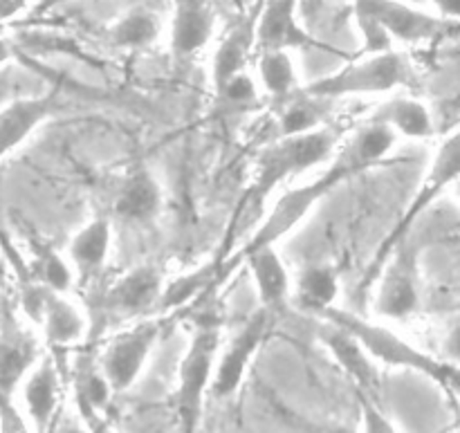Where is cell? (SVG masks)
<instances>
[{
  "instance_id": "obj_40",
  "label": "cell",
  "mask_w": 460,
  "mask_h": 433,
  "mask_svg": "<svg viewBox=\"0 0 460 433\" xmlns=\"http://www.w3.org/2000/svg\"><path fill=\"white\" fill-rule=\"evenodd\" d=\"M58 3H61V0H43V3L39 4V12H43V9L54 7V4H58Z\"/></svg>"
},
{
  "instance_id": "obj_10",
  "label": "cell",
  "mask_w": 460,
  "mask_h": 433,
  "mask_svg": "<svg viewBox=\"0 0 460 433\" xmlns=\"http://www.w3.org/2000/svg\"><path fill=\"white\" fill-rule=\"evenodd\" d=\"M389 268L382 274L380 290H377L376 310L382 317L402 319L416 313L420 304V287H418V247L411 241H402L386 261Z\"/></svg>"
},
{
  "instance_id": "obj_4",
  "label": "cell",
  "mask_w": 460,
  "mask_h": 433,
  "mask_svg": "<svg viewBox=\"0 0 460 433\" xmlns=\"http://www.w3.org/2000/svg\"><path fill=\"white\" fill-rule=\"evenodd\" d=\"M218 322L211 314H205L198 322L191 344L180 362L178 393H175L180 433H198L200 429L205 400L209 393L211 377H214L216 359H218Z\"/></svg>"
},
{
  "instance_id": "obj_33",
  "label": "cell",
  "mask_w": 460,
  "mask_h": 433,
  "mask_svg": "<svg viewBox=\"0 0 460 433\" xmlns=\"http://www.w3.org/2000/svg\"><path fill=\"white\" fill-rule=\"evenodd\" d=\"M358 16V13H355ZM359 30L364 34V49L371 54H382V52H391V36L382 30L377 22H373L371 18L367 16H358Z\"/></svg>"
},
{
  "instance_id": "obj_9",
  "label": "cell",
  "mask_w": 460,
  "mask_h": 433,
  "mask_svg": "<svg viewBox=\"0 0 460 433\" xmlns=\"http://www.w3.org/2000/svg\"><path fill=\"white\" fill-rule=\"evenodd\" d=\"M355 13L371 18L391 39L407 40V43L438 39L445 31L456 30V21L429 16L398 0H355Z\"/></svg>"
},
{
  "instance_id": "obj_29",
  "label": "cell",
  "mask_w": 460,
  "mask_h": 433,
  "mask_svg": "<svg viewBox=\"0 0 460 433\" xmlns=\"http://www.w3.org/2000/svg\"><path fill=\"white\" fill-rule=\"evenodd\" d=\"M259 72L261 79H263V85L274 97H288L292 93V88H295V66H292V58L283 49L263 52L259 63Z\"/></svg>"
},
{
  "instance_id": "obj_25",
  "label": "cell",
  "mask_w": 460,
  "mask_h": 433,
  "mask_svg": "<svg viewBox=\"0 0 460 433\" xmlns=\"http://www.w3.org/2000/svg\"><path fill=\"white\" fill-rule=\"evenodd\" d=\"M254 48V25L252 22H241L227 34V39L220 43L218 52L214 57V85L216 93L223 90L232 76L243 72L250 49Z\"/></svg>"
},
{
  "instance_id": "obj_14",
  "label": "cell",
  "mask_w": 460,
  "mask_h": 433,
  "mask_svg": "<svg viewBox=\"0 0 460 433\" xmlns=\"http://www.w3.org/2000/svg\"><path fill=\"white\" fill-rule=\"evenodd\" d=\"M58 108V88L40 97H27L9 102L0 108V160L21 146L48 117Z\"/></svg>"
},
{
  "instance_id": "obj_24",
  "label": "cell",
  "mask_w": 460,
  "mask_h": 433,
  "mask_svg": "<svg viewBox=\"0 0 460 433\" xmlns=\"http://www.w3.org/2000/svg\"><path fill=\"white\" fill-rule=\"evenodd\" d=\"M340 295V283H337L335 270L326 265H313L301 272L296 281V305L310 314H322L323 310L335 305Z\"/></svg>"
},
{
  "instance_id": "obj_42",
  "label": "cell",
  "mask_w": 460,
  "mask_h": 433,
  "mask_svg": "<svg viewBox=\"0 0 460 433\" xmlns=\"http://www.w3.org/2000/svg\"><path fill=\"white\" fill-rule=\"evenodd\" d=\"M4 274V256H3V252H0V277H3Z\"/></svg>"
},
{
  "instance_id": "obj_15",
  "label": "cell",
  "mask_w": 460,
  "mask_h": 433,
  "mask_svg": "<svg viewBox=\"0 0 460 433\" xmlns=\"http://www.w3.org/2000/svg\"><path fill=\"white\" fill-rule=\"evenodd\" d=\"M162 277L151 265L130 270L128 274L112 283L103 295L102 305L112 314L121 317H133V314L146 313L148 308H155L162 292Z\"/></svg>"
},
{
  "instance_id": "obj_20",
  "label": "cell",
  "mask_w": 460,
  "mask_h": 433,
  "mask_svg": "<svg viewBox=\"0 0 460 433\" xmlns=\"http://www.w3.org/2000/svg\"><path fill=\"white\" fill-rule=\"evenodd\" d=\"M220 265H223V256H216V259L207 261V263H202L193 272L180 274L173 281L164 283L160 292V299H157V310L160 313H169V310L182 308L189 301L200 299L202 295L214 292L220 286Z\"/></svg>"
},
{
  "instance_id": "obj_35",
  "label": "cell",
  "mask_w": 460,
  "mask_h": 433,
  "mask_svg": "<svg viewBox=\"0 0 460 433\" xmlns=\"http://www.w3.org/2000/svg\"><path fill=\"white\" fill-rule=\"evenodd\" d=\"M49 433H93L88 429V427L84 425V422L76 418V420H72V418H66V420H58L54 422V427L49 429Z\"/></svg>"
},
{
  "instance_id": "obj_8",
  "label": "cell",
  "mask_w": 460,
  "mask_h": 433,
  "mask_svg": "<svg viewBox=\"0 0 460 433\" xmlns=\"http://www.w3.org/2000/svg\"><path fill=\"white\" fill-rule=\"evenodd\" d=\"M272 310L261 308L247 319L241 326V331L232 337L227 349L223 350L218 359H216L214 377H211L209 393L218 400H227L236 395L241 389L243 377H245L247 367H250L252 358L259 350L268 337L270 326H272Z\"/></svg>"
},
{
  "instance_id": "obj_41",
  "label": "cell",
  "mask_w": 460,
  "mask_h": 433,
  "mask_svg": "<svg viewBox=\"0 0 460 433\" xmlns=\"http://www.w3.org/2000/svg\"><path fill=\"white\" fill-rule=\"evenodd\" d=\"M93 433H112V429H111V427H108V422H102V425H99Z\"/></svg>"
},
{
  "instance_id": "obj_22",
  "label": "cell",
  "mask_w": 460,
  "mask_h": 433,
  "mask_svg": "<svg viewBox=\"0 0 460 433\" xmlns=\"http://www.w3.org/2000/svg\"><path fill=\"white\" fill-rule=\"evenodd\" d=\"M162 205V191L157 180L148 171L139 169L130 175L121 187L115 200V211L119 218L133 223H148L157 216Z\"/></svg>"
},
{
  "instance_id": "obj_5",
  "label": "cell",
  "mask_w": 460,
  "mask_h": 433,
  "mask_svg": "<svg viewBox=\"0 0 460 433\" xmlns=\"http://www.w3.org/2000/svg\"><path fill=\"white\" fill-rule=\"evenodd\" d=\"M416 75L404 54L382 52L350 63L335 75L322 76L304 88L305 97L337 99L346 94H376L389 93L398 85H413Z\"/></svg>"
},
{
  "instance_id": "obj_31",
  "label": "cell",
  "mask_w": 460,
  "mask_h": 433,
  "mask_svg": "<svg viewBox=\"0 0 460 433\" xmlns=\"http://www.w3.org/2000/svg\"><path fill=\"white\" fill-rule=\"evenodd\" d=\"M359 409H362V433H400L391 418L377 407V400L359 393Z\"/></svg>"
},
{
  "instance_id": "obj_34",
  "label": "cell",
  "mask_w": 460,
  "mask_h": 433,
  "mask_svg": "<svg viewBox=\"0 0 460 433\" xmlns=\"http://www.w3.org/2000/svg\"><path fill=\"white\" fill-rule=\"evenodd\" d=\"M0 433H31L27 418L12 398H0Z\"/></svg>"
},
{
  "instance_id": "obj_2",
  "label": "cell",
  "mask_w": 460,
  "mask_h": 433,
  "mask_svg": "<svg viewBox=\"0 0 460 433\" xmlns=\"http://www.w3.org/2000/svg\"><path fill=\"white\" fill-rule=\"evenodd\" d=\"M317 319L335 323L341 331L349 332L353 340H358V344L367 350V355L376 364L382 362L386 364V367L416 371L420 373V376H427L429 380H434L436 384H440L443 389L452 391V393L454 389H456L458 368L454 367V364H447L443 362V359H436L431 358V355L422 353L420 349H416L413 344L404 341L402 337H398L394 331H389V328L377 326V323L367 322V319L335 308V305L323 310L322 314H317Z\"/></svg>"
},
{
  "instance_id": "obj_39",
  "label": "cell",
  "mask_w": 460,
  "mask_h": 433,
  "mask_svg": "<svg viewBox=\"0 0 460 433\" xmlns=\"http://www.w3.org/2000/svg\"><path fill=\"white\" fill-rule=\"evenodd\" d=\"M9 58H12V45H9L7 40H4L3 36H0V66H4V63H7Z\"/></svg>"
},
{
  "instance_id": "obj_43",
  "label": "cell",
  "mask_w": 460,
  "mask_h": 433,
  "mask_svg": "<svg viewBox=\"0 0 460 433\" xmlns=\"http://www.w3.org/2000/svg\"><path fill=\"white\" fill-rule=\"evenodd\" d=\"M0 30H3V25H0Z\"/></svg>"
},
{
  "instance_id": "obj_32",
  "label": "cell",
  "mask_w": 460,
  "mask_h": 433,
  "mask_svg": "<svg viewBox=\"0 0 460 433\" xmlns=\"http://www.w3.org/2000/svg\"><path fill=\"white\" fill-rule=\"evenodd\" d=\"M218 97L229 103H247L256 97V85L245 72H238L236 76H232V79L223 85Z\"/></svg>"
},
{
  "instance_id": "obj_12",
  "label": "cell",
  "mask_w": 460,
  "mask_h": 433,
  "mask_svg": "<svg viewBox=\"0 0 460 433\" xmlns=\"http://www.w3.org/2000/svg\"><path fill=\"white\" fill-rule=\"evenodd\" d=\"M39 362V344L12 317L0 322V398H12Z\"/></svg>"
},
{
  "instance_id": "obj_1",
  "label": "cell",
  "mask_w": 460,
  "mask_h": 433,
  "mask_svg": "<svg viewBox=\"0 0 460 433\" xmlns=\"http://www.w3.org/2000/svg\"><path fill=\"white\" fill-rule=\"evenodd\" d=\"M394 144L395 133L391 128L376 124H367L364 128H359L358 133H355V137L337 153L335 162L328 166V171H323V173L319 175L317 180H313V182L292 189L286 196L279 198L274 209L270 211L265 223L256 229L254 236L247 241V245L243 247L238 254H232L229 259L223 261L218 283H223L225 278L241 265V259L247 252L261 250V247H274V243H277L279 238L288 236V234L310 214V209H313L317 202H322L332 189H337L340 184H344L346 180L355 178V175L364 173V171L380 164V162L385 160L386 153L394 148Z\"/></svg>"
},
{
  "instance_id": "obj_26",
  "label": "cell",
  "mask_w": 460,
  "mask_h": 433,
  "mask_svg": "<svg viewBox=\"0 0 460 433\" xmlns=\"http://www.w3.org/2000/svg\"><path fill=\"white\" fill-rule=\"evenodd\" d=\"M111 223L106 218H97L90 225H85L70 243L72 263L85 274L102 268L108 256V250H111Z\"/></svg>"
},
{
  "instance_id": "obj_7",
  "label": "cell",
  "mask_w": 460,
  "mask_h": 433,
  "mask_svg": "<svg viewBox=\"0 0 460 433\" xmlns=\"http://www.w3.org/2000/svg\"><path fill=\"white\" fill-rule=\"evenodd\" d=\"M160 335L162 319H146L108 341L106 350L99 359V368L111 384L112 393H121L137 382Z\"/></svg>"
},
{
  "instance_id": "obj_3",
  "label": "cell",
  "mask_w": 460,
  "mask_h": 433,
  "mask_svg": "<svg viewBox=\"0 0 460 433\" xmlns=\"http://www.w3.org/2000/svg\"><path fill=\"white\" fill-rule=\"evenodd\" d=\"M337 139V128H317L304 135L281 137L263 148L256 162L254 182L245 193V207L259 205L281 182L326 162L335 151Z\"/></svg>"
},
{
  "instance_id": "obj_27",
  "label": "cell",
  "mask_w": 460,
  "mask_h": 433,
  "mask_svg": "<svg viewBox=\"0 0 460 433\" xmlns=\"http://www.w3.org/2000/svg\"><path fill=\"white\" fill-rule=\"evenodd\" d=\"M27 272H30L31 281L40 283L58 295H63L72 283V272L66 261L45 243H34V259H31V265H27Z\"/></svg>"
},
{
  "instance_id": "obj_18",
  "label": "cell",
  "mask_w": 460,
  "mask_h": 433,
  "mask_svg": "<svg viewBox=\"0 0 460 433\" xmlns=\"http://www.w3.org/2000/svg\"><path fill=\"white\" fill-rule=\"evenodd\" d=\"M243 261H247V265H250V272L254 277L263 308L274 313L286 301L288 292H290V277H288V270L283 265L281 256L277 254L274 247H261V250L247 252L241 259V263Z\"/></svg>"
},
{
  "instance_id": "obj_30",
  "label": "cell",
  "mask_w": 460,
  "mask_h": 433,
  "mask_svg": "<svg viewBox=\"0 0 460 433\" xmlns=\"http://www.w3.org/2000/svg\"><path fill=\"white\" fill-rule=\"evenodd\" d=\"M310 102H296L283 112L281 117V137H292V135H304L310 130H317L322 110H319L317 99L308 97Z\"/></svg>"
},
{
  "instance_id": "obj_36",
  "label": "cell",
  "mask_w": 460,
  "mask_h": 433,
  "mask_svg": "<svg viewBox=\"0 0 460 433\" xmlns=\"http://www.w3.org/2000/svg\"><path fill=\"white\" fill-rule=\"evenodd\" d=\"M30 0H0V25H4V21L16 16L18 12L27 7Z\"/></svg>"
},
{
  "instance_id": "obj_37",
  "label": "cell",
  "mask_w": 460,
  "mask_h": 433,
  "mask_svg": "<svg viewBox=\"0 0 460 433\" xmlns=\"http://www.w3.org/2000/svg\"><path fill=\"white\" fill-rule=\"evenodd\" d=\"M434 3L438 4V9L449 18V21H456L460 12V0H434Z\"/></svg>"
},
{
  "instance_id": "obj_6",
  "label": "cell",
  "mask_w": 460,
  "mask_h": 433,
  "mask_svg": "<svg viewBox=\"0 0 460 433\" xmlns=\"http://www.w3.org/2000/svg\"><path fill=\"white\" fill-rule=\"evenodd\" d=\"M458 169H460V137L458 133H452L447 139H445L443 146L438 148V153H436L434 164H431L429 169V175H427V180L422 182V187L418 189L411 205L407 207V211H404L402 218L398 220V225L391 229L389 236L382 241L380 250H377L376 259H373V265L368 268L367 277H364L362 287L371 286V281L382 272V268H385V263L389 261V256L394 254L395 247H398L402 241H407L413 225H416L418 220H420V216L429 209L431 202H434L436 198H438L440 193H443L445 189L456 180Z\"/></svg>"
},
{
  "instance_id": "obj_17",
  "label": "cell",
  "mask_w": 460,
  "mask_h": 433,
  "mask_svg": "<svg viewBox=\"0 0 460 433\" xmlns=\"http://www.w3.org/2000/svg\"><path fill=\"white\" fill-rule=\"evenodd\" d=\"M296 0H268L259 22L254 25V45L263 52L301 48L310 43V36L299 27L295 16Z\"/></svg>"
},
{
  "instance_id": "obj_21",
  "label": "cell",
  "mask_w": 460,
  "mask_h": 433,
  "mask_svg": "<svg viewBox=\"0 0 460 433\" xmlns=\"http://www.w3.org/2000/svg\"><path fill=\"white\" fill-rule=\"evenodd\" d=\"M40 326H43L45 340L52 349H63L84 337L85 322L79 310L70 304L63 295L45 287L43 310H40Z\"/></svg>"
},
{
  "instance_id": "obj_13",
  "label": "cell",
  "mask_w": 460,
  "mask_h": 433,
  "mask_svg": "<svg viewBox=\"0 0 460 433\" xmlns=\"http://www.w3.org/2000/svg\"><path fill=\"white\" fill-rule=\"evenodd\" d=\"M22 404L34 433H49L57 422L58 400H61V368L52 358L36 362L30 376L21 384Z\"/></svg>"
},
{
  "instance_id": "obj_16",
  "label": "cell",
  "mask_w": 460,
  "mask_h": 433,
  "mask_svg": "<svg viewBox=\"0 0 460 433\" xmlns=\"http://www.w3.org/2000/svg\"><path fill=\"white\" fill-rule=\"evenodd\" d=\"M72 393H75L79 420L90 431H94L102 422H106L103 413H106L108 402H111L112 391L93 355L81 353L76 358L75 368H72Z\"/></svg>"
},
{
  "instance_id": "obj_11",
  "label": "cell",
  "mask_w": 460,
  "mask_h": 433,
  "mask_svg": "<svg viewBox=\"0 0 460 433\" xmlns=\"http://www.w3.org/2000/svg\"><path fill=\"white\" fill-rule=\"evenodd\" d=\"M317 340L331 350L332 358L337 359L346 376L359 386V393L368 395L371 400H377L382 391V376L377 364L367 355V350L358 344V340L341 331L340 326L331 322H319Z\"/></svg>"
},
{
  "instance_id": "obj_38",
  "label": "cell",
  "mask_w": 460,
  "mask_h": 433,
  "mask_svg": "<svg viewBox=\"0 0 460 433\" xmlns=\"http://www.w3.org/2000/svg\"><path fill=\"white\" fill-rule=\"evenodd\" d=\"M313 433H358V431L350 429V427L346 425H331V427H319V429Z\"/></svg>"
},
{
  "instance_id": "obj_28",
  "label": "cell",
  "mask_w": 460,
  "mask_h": 433,
  "mask_svg": "<svg viewBox=\"0 0 460 433\" xmlns=\"http://www.w3.org/2000/svg\"><path fill=\"white\" fill-rule=\"evenodd\" d=\"M157 18L148 12H130L128 16L121 18L119 22L108 30V39L112 45H119V48H144L151 40L157 39Z\"/></svg>"
},
{
  "instance_id": "obj_23",
  "label": "cell",
  "mask_w": 460,
  "mask_h": 433,
  "mask_svg": "<svg viewBox=\"0 0 460 433\" xmlns=\"http://www.w3.org/2000/svg\"><path fill=\"white\" fill-rule=\"evenodd\" d=\"M368 124L385 126L394 133H402L413 139H425L434 135V119H431L429 110L420 102L407 97H395L382 103L373 112Z\"/></svg>"
},
{
  "instance_id": "obj_19",
  "label": "cell",
  "mask_w": 460,
  "mask_h": 433,
  "mask_svg": "<svg viewBox=\"0 0 460 433\" xmlns=\"http://www.w3.org/2000/svg\"><path fill=\"white\" fill-rule=\"evenodd\" d=\"M214 31V13L202 0H180L175 7L171 48L175 54H193L209 40Z\"/></svg>"
}]
</instances>
